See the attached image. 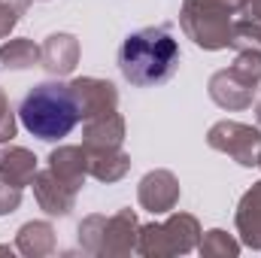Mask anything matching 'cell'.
Listing matches in <instances>:
<instances>
[{"label": "cell", "mask_w": 261, "mask_h": 258, "mask_svg": "<svg viewBox=\"0 0 261 258\" xmlns=\"http://www.w3.org/2000/svg\"><path fill=\"white\" fill-rule=\"evenodd\" d=\"M179 64V43L164 28H143L128 34L119 49V70L130 85L164 82Z\"/></svg>", "instance_id": "6da1fadb"}, {"label": "cell", "mask_w": 261, "mask_h": 258, "mask_svg": "<svg viewBox=\"0 0 261 258\" xmlns=\"http://www.w3.org/2000/svg\"><path fill=\"white\" fill-rule=\"evenodd\" d=\"M21 125L40 140H64L82 116L79 97L58 82H43L24 94L18 107Z\"/></svg>", "instance_id": "7a4b0ae2"}]
</instances>
